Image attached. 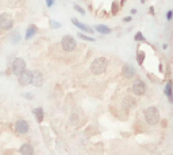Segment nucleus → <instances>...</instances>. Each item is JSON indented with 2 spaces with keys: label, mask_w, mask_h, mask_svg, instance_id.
Segmentation results:
<instances>
[{
  "label": "nucleus",
  "mask_w": 173,
  "mask_h": 155,
  "mask_svg": "<svg viewBox=\"0 0 173 155\" xmlns=\"http://www.w3.org/2000/svg\"><path fill=\"white\" fill-rule=\"evenodd\" d=\"M131 91H133V93L137 96H143L147 91L146 82H145L143 80H135L133 86H131Z\"/></svg>",
  "instance_id": "obj_5"
},
{
  "label": "nucleus",
  "mask_w": 173,
  "mask_h": 155,
  "mask_svg": "<svg viewBox=\"0 0 173 155\" xmlns=\"http://www.w3.org/2000/svg\"><path fill=\"white\" fill-rule=\"evenodd\" d=\"M137 61H138V64L139 65L143 64V61H145V51L143 50H139L137 53Z\"/></svg>",
  "instance_id": "obj_17"
},
{
  "label": "nucleus",
  "mask_w": 173,
  "mask_h": 155,
  "mask_svg": "<svg viewBox=\"0 0 173 155\" xmlns=\"http://www.w3.org/2000/svg\"><path fill=\"white\" fill-rule=\"evenodd\" d=\"M11 36H12V38H11V39H12V43H18V42H19V39H20V38H19V33H18V31H16V33L12 34Z\"/></svg>",
  "instance_id": "obj_20"
},
{
  "label": "nucleus",
  "mask_w": 173,
  "mask_h": 155,
  "mask_svg": "<svg viewBox=\"0 0 173 155\" xmlns=\"http://www.w3.org/2000/svg\"><path fill=\"white\" fill-rule=\"evenodd\" d=\"M93 30L97 31L99 34H103V35H107V34L111 33V29L108 26H104V24H96Z\"/></svg>",
  "instance_id": "obj_15"
},
{
  "label": "nucleus",
  "mask_w": 173,
  "mask_h": 155,
  "mask_svg": "<svg viewBox=\"0 0 173 155\" xmlns=\"http://www.w3.org/2000/svg\"><path fill=\"white\" fill-rule=\"evenodd\" d=\"M33 113H34V116H35V119H37V122H38V123L43 122V109L41 107L35 108V109L33 111Z\"/></svg>",
  "instance_id": "obj_16"
},
{
  "label": "nucleus",
  "mask_w": 173,
  "mask_h": 155,
  "mask_svg": "<svg viewBox=\"0 0 173 155\" xmlns=\"http://www.w3.org/2000/svg\"><path fill=\"white\" fill-rule=\"evenodd\" d=\"M73 8H74V10H76V11H78V12H80V14H85V10H84V8H81L80 7V5H77V4H74L73 5Z\"/></svg>",
  "instance_id": "obj_21"
},
{
  "label": "nucleus",
  "mask_w": 173,
  "mask_h": 155,
  "mask_svg": "<svg viewBox=\"0 0 173 155\" xmlns=\"http://www.w3.org/2000/svg\"><path fill=\"white\" fill-rule=\"evenodd\" d=\"M107 65H108L107 58H104V57H97V58L93 60L92 64H91V72H92L93 74H96V76H100V74H103V73L106 72Z\"/></svg>",
  "instance_id": "obj_1"
},
{
  "label": "nucleus",
  "mask_w": 173,
  "mask_h": 155,
  "mask_svg": "<svg viewBox=\"0 0 173 155\" xmlns=\"http://www.w3.org/2000/svg\"><path fill=\"white\" fill-rule=\"evenodd\" d=\"M11 69H12V73H14L15 76H19V74L26 69V62H24L23 58H15V61L12 62Z\"/></svg>",
  "instance_id": "obj_7"
},
{
  "label": "nucleus",
  "mask_w": 173,
  "mask_h": 155,
  "mask_svg": "<svg viewBox=\"0 0 173 155\" xmlns=\"http://www.w3.org/2000/svg\"><path fill=\"white\" fill-rule=\"evenodd\" d=\"M131 19H133L131 16H126V18H123V22L124 23H127V22H131Z\"/></svg>",
  "instance_id": "obj_27"
},
{
  "label": "nucleus",
  "mask_w": 173,
  "mask_h": 155,
  "mask_svg": "<svg viewBox=\"0 0 173 155\" xmlns=\"http://www.w3.org/2000/svg\"><path fill=\"white\" fill-rule=\"evenodd\" d=\"M37 33H38V29H37L35 24H30V26L27 27V30H26V36H24V38H26V39H31L33 36H35Z\"/></svg>",
  "instance_id": "obj_14"
},
{
  "label": "nucleus",
  "mask_w": 173,
  "mask_h": 155,
  "mask_svg": "<svg viewBox=\"0 0 173 155\" xmlns=\"http://www.w3.org/2000/svg\"><path fill=\"white\" fill-rule=\"evenodd\" d=\"M19 153L22 155H33L34 154V148L31 147V144L24 143V144H22V147L19 148Z\"/></svg>",
  "instance_id": "obj_13"
},
{
  "label": "nucleus",
  "mask_w": 173,
  "mask_h": 155,
  "mask_svg": "<svg viewBox=\"0 0 173 155\" xmlns=\"http://www.w3.org/2000/svg\"><path fill=\"white\" fill-rule=\"evenodd\" d=\"M77 36H78V38H81V39H84V41L95 42V38H92V36H87V35H84L83 33H78V34H77Z\"/></svg>",
  "instance_id": "obj_18"
},
{
  "label": "nucleus",
  "mask_w": 173,
  "mask_h": 155,
  "mask_svg": "<svg viewBox=\"0 0 173 155\" xmlns=\"http://www.w3.org/2000/svg\"><path fill=\"white\" fill-rule=\"evenodd\" d=\"M70 20H72V23H73L74 26L77 27V29H80L81 31H84V33H88V34H92V33H93V30L91 29V27H88V26H85L84 23H81L80 20L76 19V18H72Z\"/></svg>",
  "instance_id": "obj_10"
},
{
  "label": "nucleus",
  "mask_w": 173,
  "mask_h": 155,
  "mask_svg": "<svg viewBox=\"0 0 173 155\" xmlns=\"http://www.w3.org/2000/svg\"><path fill=\"white\" fill-rule=\"evenodd\" d=\"M33 84L34 86H37V88H39V86L43 85V74L41 72H35L33 76Z\"/></svg>",
  "instance_id": "obj_11"
},
{
  "label": "nucleus",
  "mask_w": 173,
  "mask_h": 155,
  "mask_svg": "<svg viewBox=\"0 0 173 155\" xmlns=\"http://www.w3.org/2000/svg\"><path fill=\"white\" fill-rule=\"evenodd\" d=\"M141 3H142V4H143V3H146V0H141Z\"/></svg>",
  "instance_id": "obj_28"
},
{
  "label": "nucleus",
  "mask_w": 173,
  "mask_h": 155,
  "mask_svg": "<svg viewBox=\"0 0 173 155\" xmlns=\"http://www.w3.org/2000/svg\"><path fill=\"white\" fill-rule=\"evenodd\" d=\"M54 3H56V0H46V5L50 8V7H53L54 5Z\"/></svg>",
  "instance_id": "obj_24"
},
{
  "label": "nucleus",
  "mask_w": 173,
  "mask_h": 155,
  "mask_svg": "<svg viewBox=\"0 0 173 155\" xmlns=\"http://www.w3.org/2000/svg\"><path fill=\"white\" fill-rule=\"evenodd\" d=\"M23 96H24V97H26V98H30V100H31V98H33V97H34V96H33V95H31V93H24V95H23Z\"/></svg>",
  "instance_id": "obj_26"
},
{
  "label": "nucleus",
  "mask_w": 173,
  "mask_h": 155,
  "mask_svg": "<svg viewBox=\"0 0 173 155\" xmlns=\"http://www.w3.org/2000/svg\"><path fill=\"white\" fill-rule=\"evenodd\" d=\"M29 129H30V124H29V122H26V120H18V122L15 123V131H16L18 134L26 135L27 132H29Z\"/></svg>",
  "instance_id": "obj_8"
},
{
  "label": "nucleus",
  "mask_w": 173,
  "mask_h": 155,
  "mask_svg": "<svg viewBox=\"0 0 173 155\" xmlns=\"http://www.w3.org/2000/svg\"><path fill=\"white\" fill-rule=\"evenodd\" d=\"M33 76H34V73L31 72V70L24 69L23 72H22L19 76H18V82H19V85L20 86L30 85V84L33 82Z\"/></svg>",
  "instance_id": "obj_4"
},
{
  "label": "nucleus",
  "mask_w": 173,
  "mask_h": 155,
  "mask_svg": "<svg viewBox=\"0 0 173 155\" xmlns=\"http://www.w3.org/2000/svg\"><path fill=\"white\" fill-rule=\"evenodd\" d=\"M164 93H165V96L168 97L169 103H173V89H172V81H168L165 85V91H164Z\"/></svg>",
  "instance_id": "obj_12"
},
{
  "label": "nucleus",
  "mask_w": 173,
  "mask_h": 155,
  "mask_svg": "<svg viewBox=\"0 0 173 155\" xmlns=\"http://www.w3.org/2000/svg\"><path fill=\"white\" fill-rule=\"evenodd\" d=\"M145 120L150 126H156L160 122V112L156 107H149L145 111Z\"/></svg>",
  "instance_id": "obj_2"
},
{
  "label": "nucleus",
  "mask_w": 173,
  "mask_h": 155,
  "mask_svg": "<svg viewBox=\"0 0 173 155\" xmlns=\"http://www.w3.org/2000/svg\"><path fill=\"white\" fill-rule=\"evenodd\" d=\"M122 74H123L126 78H133V77L135 76V67L131 64H126V65H123Z\"/></svg>",
  "instance_id": "obj_9"
},
{
  "label": "nucleus",
  "mask_w": 173,
  "mask_h": 155,
  "mask_svg": "<svg viewBox=\"0 0 173 155\" xmlns=\"http://www.w3.org/2000/svg\"><path fill=\"white\" fill-rule=\"evenodd\" d=\"M61 47L64 49L65 51H73V50H76V47H77V43H76V39L73 38V36H70V35H65V36H62V39H61Z\"/></svg>",
  "instance_id": "obj_3"
},
{
  "label": "nucleus",
  "mask_w": 173,
  "mask_h": 155,
  "mask_svg": "<svg viewBox=\"0 0 173 155\" xmlns=\"http://www.w3.org/2000/svg\"><path fill=\"white\" fill-rule=\"evenodd\" d=\"M135 41H137V42H146V38H145V36H143V34L142 33H141V31H139V33H137V34H135Z\"/></svg>",
  "instance_id": "obj_19"
},
{
  "label": "nucleus",
  "mask_w": 173,
  "mask_h": 155,
  "mask_svg": "<svg viewBox=\"0 0 173 155\" xmlns=\"http://www.w3.org/2000/svg\"><path fill=\"white\" fill-rule=\"evenodd\" d=\"M50 24H52V26L54 27V29H59V27L62 26V24L59 23V22H54V20H52V22H50Z\"/></svg>",
  "instance_id": "obj_22"
},
{
  "label": "nucleus",
  "mask_w": 173,
  "mask_h": 155,
  "mask_svg": "<svg viewBox=\"0 0 173 155\" xmlns=\"http://www.w3.org/2000/svg\"><path fill=\"white\" fill-rule=\"evenodd\" d=\"M166 19H168V22H171L173 19V11L172 10L168 11V14H166Z\"/></svg>",
  "instance_id": "obj_23"
},
{
  "label": "nucleus",
  "mask_w": 173,
  "mask_h": 155,
  "mask_svg": "<svg viewBox=\"0 0 173 155\" xmlns=\"http://www.w3.org/2000/svg\"><path fill=\"white\" fill-rule=\"evenodd\" d=\"M118 5H119L118 2H115L114 3V8H112V14H116V7H118Z\"/></svg>",
  "instance_id": "obj_25"
},
{
  "label": "nucleus",
  "mask_w": 173,
  "mask_h": 155,
  "mask_svg": "<svg viewBox=\"0 0 173 155\" xmlns=\"http://www.w3.org/2000/svg\"><path fill=\"white\" fill-rule=\"evenodd\" d=\"M14 26V20L10 14H2L0 15V29L3 31H8Z\"/></svg>",
  "instance_id": "obj_6"
}]
</instances>
